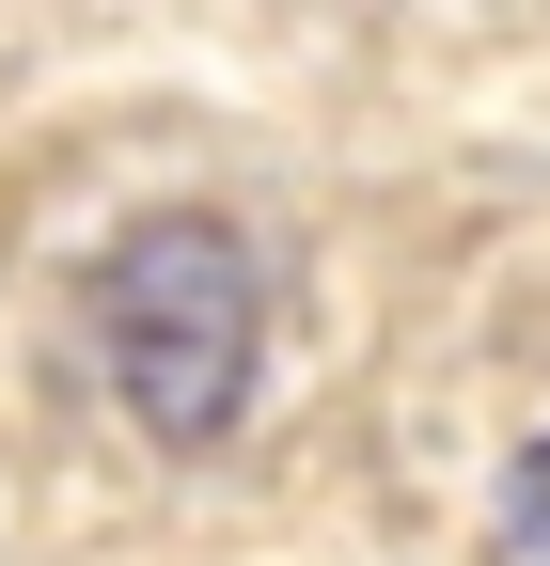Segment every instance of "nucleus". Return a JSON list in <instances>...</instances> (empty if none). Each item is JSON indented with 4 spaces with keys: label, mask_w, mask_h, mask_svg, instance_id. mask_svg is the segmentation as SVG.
<instances>
[{
    "label": "nucleus",
    "mask_w": 550,
    "mask_h": 566,
    "mask_svg": "<svg viewBox=\"0 0 550 566\" xmlns=\"http://www.w3.org/2000/svg\"><path fill=\"white\" fill-rule=\"evenodd\" d=\"M519 551H535V566H550V441H535V457H519Z\"/></svg>",
    "instance_id": "2"
},
{
    "label": "nucleus",
    "mask_w": 550,
    "mask_h": 566,
    "mask_svg": "<svg viewBox=\"0 0 550 566\" xmlns=\"http://www.w3.org/2000/svg\"><path fill=\"white\" fill-rule=\"evenodd\" d=\"M95 363L158 457L236 441V409L267 378V268L221 205H158L95 252Z\"/></svg>",
    "instance_id": "1"
}]
</instances>
